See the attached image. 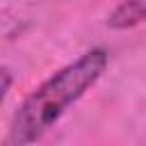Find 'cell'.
Masks as SVG:
<instances>
[{
  "label": "cell",
  "mask_w": 146,
  "mask_h": 146,
  "mask_svg": "<svg viewBox=\"0 0 146 146\" xmlns=\"http://www.w3.org/2000/svg\"><path fill=\"white\" fill-rule=\"evenodd\" d=\"M9 87H11V71L5 68V66H0V105L5 103Z\"/></svg>",
  "instance_id": "obj_3"
},
{
  "label": "cell",
  "mask_w": 146,
  "mask_h": 146,
  "mask_svg": "<svg viewBox=\"0 0 146 146\" xmlns=\"http://www.w3.org/2000/svg\"><path fill=\"white\" fill-rule=\"evenodd\" d=\"M107 66V50L91 48L41 82L18 107L9 123L7 144L23 146L41 139L62 114L96 84Z\"/></svg>",
  "instance_id": "obj_1"
},
{
  "label": "cell",
  "mask_w": 146,
  "mask_h": 146,
  "mask_svg": "<svg viewBox=\"0 0 146 146\" xmlns=\"http://www.w3.org/2000/svg\"><path fill=\"white\" fill-rule=\"evenodd\" d=\"M146 0H121V5L110 14L107 25L112 30H128L144 21Z\"/></svg>",
  "instance_id": "obj_2"
}]
</instances>
